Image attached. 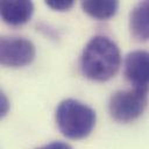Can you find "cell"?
<instances>
[{
  "label": "cell",
  "mask_w": 149,
  "mask_h": 149,
  "mask_svg": "<svg viewBox=\"0 0 149 149\" xmlns=\"http://www.w3.org/2000/svg\"><path fill=\"white\" fill-rule=\"evenodd\" d=\"M123 73L134 87L149 88V51H130L125 58Z\"/></svg>",
  "instance_id": "obj_5"
},
{
  "label": "cell",
  "mask_w": 149,
  "mask_h": 149,
  "mask_svg": "<svg viewBox=\"0 0 149 149\" xmlns=\"http://www.w3.org/2000/svg\"><path fill=\"white\" fill-rule=\"evenodd\" d=\"M97 115L93 108L76 99H64L56 109V122L61 133L72 140H80L91 134Z\"/></svg>",
  "instance_id": "obj_2"
},
{
  "label": "cell",
  "mask_w": 149,
  "mask_h": 149,
  "mask_svg": "<svg viewBox=\"0 0 149 149\" xmlns=\"http://www.w3.org/2000/svg\"><path fill=\"white\" fill-rule=\"evenodd\" d=\"M45 3L55 10H68L73 6L72 0H47Z\"/></svg>",
  "instance_id": "obj_9"
},
{
  "label": "cell",
  "mask_w": 149,
  "mask_h": 149,
  "mask_svg": "<svg viewBox=\"0 0 149 149\" xmlns=\"http://www.w3.org/2000/svg\"><path fill=\"white\" fill-rule=\"evenodd\" d=\"M0 12L2 20L10 26H20L28 22L34 13V5L31 1H8L0 2Z\"/></svg>",
  "instance_id": "obj_6"
},
{
  "label": "cell",
  "mask_w": 149,
  "mask_h": 149,
  "mask_svg": "<svg viewBox=\"0 0 149 149\" xmlns=\"http://www.w3.org/2000/svg\"><path fill=\"white\" fill-rule=\"evenodd\" d=\"M132 35L139 41H149V0L136 3L129 16Z\"/></svg>",
  "instance_id": "obj_7"
},
{
  "label": "cell",
  "mask_w": 149,
  "mask_h": 149,
  "mask_svg": "<svg viewBox=\"0 0 149 149\" xmlns=\"http://www.w3.org/2000/svg\"><path fill=\"white\" fill-rule=\"evenodd\" d=\"M37 149H72L71 146H69L65 142H61V141H55L51 143H48L45 146H42Z\"/></svg>",
  "instance_id": "obj_10"
},
{
  "label": "cell",
  "mask_w": 149,
  "mask_h": 149,
  "mask_svg": "<svg viewBox=\"0 0 149 149\" xmlns=\"http://www.w3.org/2000/svg\"><path fill=\"white\" fill-rule=\"evenodd\" d=\"M121 55L118 45L107 36L97 35L85 45L80 69L85 77L95 81L111 79L119 70Z\"/></svg>",
  "instance_id": "obj_1"
},
{
  "label": "cell",
  "mask_w": 149,
  "mask_h": 149,
  "mask_svg": "<svg viewBox=\"0 0 149 149\" xmlns=\"http://www.w3.org/2000/svg\"><path fill=\"white\" fill-rule=\"evenodd\" d=\"M149 88L134 87L113 93L108 101L111 116L119 122H129L137 119L148 105Z\"/></svg>",
  "instance_id": "obj_3"
},
{
  "label": "cell",
  "mask_w": 149,
  "mask_h": 149,
  "mask_svg": "<svg viewBox=\"0 0 149 149\" xmlns=\"http://www.w3.org/2000/svg\"><path fill=\"white\" fill-rule=\"evenodd\" d=\"M119 7L118 1H93V0H87L81 2V8L84 9L85 13H87L90 16L99 20H105L112 17Z\"/></svg>",
  "instance_id": "obj_8"
},
{
  "label": "cell",
  "mask_w": 149,
  "mask_h": 149,
  "mask_svg": "<svg viewBox=\"0 0 149 149\" xmlns=\"http://www.w3.org/2000/svg\"><path fill=\"white\" fill-rule=\"evenodd\" d=\"M35 57L31 41L20 36H3L0 40V62L5 66L21 68L30 64Z\"/></svg>",
  "instance_id": "obj_4"
},
{
  "label": "cell",
  "mask_w": 149,
  "mask_h": 149,
  "mask_svg": "<svg viewBox=\"0 0 149 149\" xmlns=\"http://www.w3.org/2000/svg\"><path fill=\"white\" fill-rule=\"evenodd\" d=\"M8 109H9V100L6 97V94L3 92H1V94H0V115L5 116L8 112Z\"/></svg>",
  "instance_id": "obj_11"
}]
</instances>
